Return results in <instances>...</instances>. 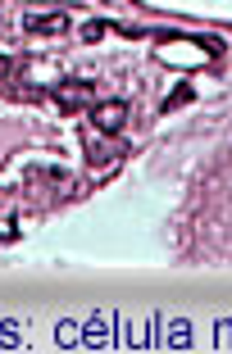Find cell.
Listing matches in <instances>:
<instances>
[{
  "instance_id": "obj_1",
  "label": "cell",
  "mask_w": 232,
  "mask_h": 354,
  "mask_svg": "<svg viewBox=\"0 0 232 354\" xmlns=\"http://www.w3.org/2000/svg\"><path fill=\"white\" fill-rule=\"evenodd\" d=\"M51 95H55V104L60 109H91L96 100H100V91H96V82H82V77H64V82H55L51 86Z\"/></svg>"
},
{
  "instance_id": "obj_2",
  "label": "cell",
  "mask_w": 232,
  "mask_h": 354,
  "mask_svg": "<svg viewBox=\"0 0 232 354\" xmlns=\"http://www.w3.org/2000/svg\"><path fill=\"white\" fill-rule=\"evenodd\" d=\"M91 123H96V132H105V136H118L123 132V123H127V104L123 100H96L91 109Z\"/></svg>"
},
{
  "instance_id": "obj_3",
  "label": "cell",
  "mask_w": 232,
  "mask_h": 354,
  "mask_svg": "<svg viewBox=\"0 0 232 354\" xmlns=\"http://www.w3.org/2000/svg\"><path fill=\"white\" fill-rule=\"evenodd\" d=\"M23 28H28L32 37H64V32H69V14H28Z\"/></svg>"
},
{
  "instance_id": "obj_4",
  "label": "cell",
  "mask_w": 232,
  "mask_h": 354,
  "mask_svg": "<svg viewBox=\"0 0 232 354\" xmlns=\"http://www.w3.org/2000/svg\"><path fill=\"white\" fill-rule=\"evenodd\" d=\"M118 155H123V146H118L114 136H109V141H91V146H87V159H91V164H114Z\"/></svg>"
},
{
  "instance_id": "obj_5",
  "label": "cell",
  "mask_w": 232,
  "mask_h": 354,
  "mask_svg": "<svg viewBox=\"0 0 232 354\" xmlns=\"http://www.w3.org/2000/svg\"><path fill=\"white\" fill-rule=\"evenodd\" d=\"M105 28H109V23H100V19L87 23V28H82V41H100V37H105Z\"/></svg>"
},
{
  "instance_id": "obj_6",
  "label": "cell",
  "mask_w": 232,
  "mask_h": 354,
  "mask_svg": "<svg viewBox=\"0 0 232 354\" xmlns=\"http://www.w3.org/2000/svg\"><path fill=\"white\" fill-rule=\"evenodd\" d=\"M187 100H191V86H178V91L164 100V109H178V104H187Z\"/></svg>"
},
{
  "instance_id": "obj_7",
  "label": "cell",
  "mask_w": 232,
  "mask_h": 354,
  "mask_svg": "<svg viewBox=\"0 0 232 354\" xmlns=\"http://www.w3.org/2000/svg\"><path fill=\"white\" fill-rule=\"evenodd\" d=\"M10 73H14V59H10V55H0V82H5Z\"/></svg>"
}]
</instances>
